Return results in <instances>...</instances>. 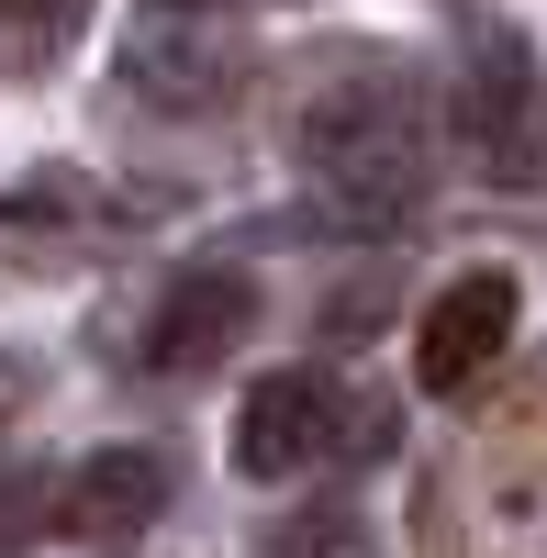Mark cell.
Segmentation results:
<instances>
[{
	"label": "cell",
	"instance_id": "cell-1",
	"mask_svg": "<svg viewBox=\"0 0 547 558\" xmlns=\"http://www.w3.org/2000/svg\"><path fill=\"white\" fill-rule=\"evenodd\" d=\"M391 436V413L347 402L336 380H313V368H280V380H257L235 402V470L246 481H291V470H336V458H369Z\"/></svg>",
	"mask_w": 547,
	"mask_h": 558
},
{
	"label": "cell",
	"instance_id": "cell-2",
	"mask_svg": "<svg viewBox=\"0 0 547 558\" xmlns=\"http://www.w3.org/2000/svg\"><path fill=\"white\" fill-rule=\"evenodd\" d=\"M302 157L325 168V191H347L357 213H402L425 191V146H414V112L380 101V89H336V101L302 112Z\"/></svg>",
	"mask_w": 547,
	"mask_h": 558
},
{
	"label": "cell",
	"instance_id": "cell-3",
	"mask_svg": "<svg viewBox=\"0 0 547 558\" xmlns=\"http://www.w3.org/2000/svg\"><path fill=\"white\" fill-rule=\"evenodd\" d=\"M503 347H514V279H503V268H459V279L425 302V324H414V380H425L436 402H459Z\"/></svg>",
	"mask_w": 547,
	"mask_h": 558
},
{
	"label": "cell",
	"instance_id": "cell-4",
	"mask_svg": "<svg viewBox=\"0 0 547 558\" xmlns=\"http://www.w3.org/2000/svg\"><path fill=\"white\" fill-rule=\"evenodd\" d=\"M246 324H257V291H246V279H235V268H191V279H168V302L146 313V368H168V380L223 368Z\"/></svg>",
	"mask_w": 547,
	"mask_h": 558
},
{
	"label": "cell",
	"instance_id": "cell-5",
	"mask_svg": "<svg viewBox=\"0 0 547 558\" xmlns=\"http://www.w3.org/2000/svg\"><path fill=\"white\" fill-rule=\"evenodd\" d=\"M157 514H168V470H157V447H101V458H78V470L57 481V525L89 536V547L146 536Z\"/></svg>",
	"mask_w": 547,
	"mask_h": 558
},
{
	"label": "cell",
	"instance_id": "cell-6",
	"mask_svg": "<svg viewBox=\"0 0 547 558\" xmlns=\"http://www.w3.org/2000/svg\"><path fill=\"white\" fill-rule=\"evenodd\" d=\"M459 112H470V146H481L491 168H525V45H514V34H481Z\"/></svg>",
	"mask_w": 547,
	"mask_h": 558
},
{
	"label": "cell",
	"instance_id": "cell-7",
	"mask_svg": "<svg viewBox=\"0 0 547 558\" xmlns=\"http://www.w3.org/2000/svg\"><path fill=\"white\" fill-rule=\"evenodd\" d=\"M78 23H89V0H0V57L34 78V68H57L78 45Z\"/></svg>",
	"mask_w": 547,
	"mask_h": 558
},
{
	"label": "cell",
	"instance_id": "cell-8",
	"mask_svg": "<svg viewBox=\"0 0 547 558\" xmlns=\"http://www.w3.org/2000/svg\"><path fill=\"white\" fill-rule=\"evenodd\" d=\"M380 536H369V514L357 502H313V514H291L280 536H268V558H369Z\"/></svg>",
	"mask_w": 547,
	"mask_h": 558
},
{
	"label": "cell",
	"instance_id": "cell-9",
	"mask_svg": "<svg viewBox=\"0 0 547 558\" xmlns=\"http://www.w3.org/2000/svg\"><path fill=\"white\" fill-rule=\"evenodd\" d=\"M168 12H202V0H168Z\"/></svg>",
	"mask_w": 547,
	"mask_h": 558
}]
</instances>
